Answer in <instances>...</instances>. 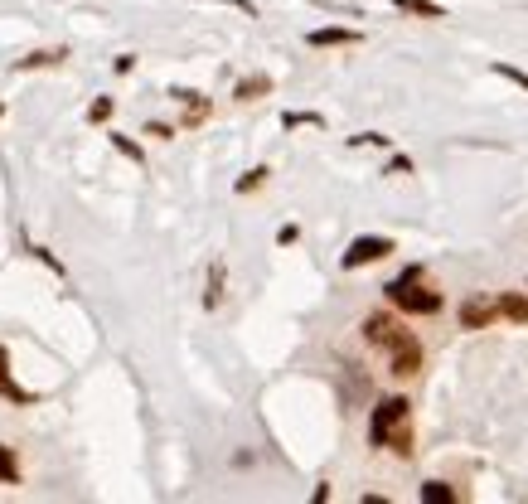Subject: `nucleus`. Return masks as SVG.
Here are the masks:
<instances>
[{
    "label": "nucleus",
    "instance_id": "f257e3e1",
    "mask_svg": "<svg viewBox=\"0 0 528 504\" xmlns=\"http://www.w3.org/2000/svg\"><path fill=\"white\" fill-rule=\"evenodd\" d=\"M364 340H369L373 349H383V354H388V374L412 378L417 369H422V340H417V335H407L403 320H393L388 311H378V315L364 320Z\"/></svg>",
    "mask_w": 528,
    "mask_h": 504
},
{
    "label": "nucleus",
    "instance_id": "f03ea898",
    "mask_svg": "<svg viewBox=\"0 0 528 504\" xmlns=\"http://www.w3.org/2000/svg\"><path fill=\"white\" fill-rule=\"evenodd\" d=\"M412 403L407 398H383L369 417V437L373 446H388V451H398V456H412Z\"/></svg>",
    "mask_w": 528,
    "mask_h": 504
},
{
    "label": "nucleus",
    "instance_id": "7ed1b4c3",
    "mask_svg": "<svg viewBox=\"0 0 528 504\" xmlns=\"http://www.w3.org/2000/svg\"><path fill=\"white\" fill-rule=\"evenodd\" d=\"M388 291V306L403 315H436L441 311V291H432V286H422V267H407L398 282L383 286Z\"/></svg>",
    "mask_w": 528,
    "mask_h": 504
},
{
    "label": "nucleus",
    "instance_id": "20e7f679",
    "mask_svg": "<svg viewBox=\"0 0 528 504\" xmlns=\"http://www.w3.org/2000/svg\"><path fill=\"white\" fill-rule=\"evenodd\" d=\"M393 252V238H354L349 248H344L340 267L344 272H359V267H369V262H383Z\"/></svg>",
    "mask_w": 528,
    "mask_h": 504
},
{
    "label": "nucleus",
    "instance_id": "39448f33",
    "mask_svg": "<svg viewBox=\"0 0 528 504\" xmlns=\"http://www.w3.org/2000/svg\"><path fill=\"white\" fill-rule=\"evenodd\" d=\"M0 398H5V403H15V408H30V403H39V393L20 388V383L10 378V354H5V349H0Z\"/></svg>",
    "mask_w": 528,
    "mask_h": 504
},
{
    "label": "nucleus",
    "instance_id": "423d86ee",
    "mask_svg": "<svg viewBox=\"0 0 528 504\" xmlns=\"http://www.w3.org/2000/svg\"><path fill=\"white\" fill-rule=\"evenodd\" d=\"M495 320H499V306L480 301V296H470L466 306H461V325H466V330H490Z\"/></svg>",
    "mask_w": 528,
    "mask_h": 504
},
{
    "label": "nucleus",
    "instance_id": "0eeeda50",
    "mask_svg": "<svg viewBox=\"0 0 528 504\" xmlns=\"http://www.w3.org/2000/svg\"><path fill=\"white\" fill-rule=\"evenodd\" d=\"M311 49H330V44H359V30H340V25H330V30H311Z\"/></svg>",
    "mask_w": 528,
    "mask_h": 504
},
{
    "label": "nucleus",
    "instance_id": "6e6552de",
    "mask_svg": "<svg viewBox=\"0 0 528 504\" xmlns=\"http://www.w3.org/2000/svg\"><path fill=\"white\" fill-rule=\"evenodd\" d=\"M499 315H509L514 325H528V296H499Z\"/></svg>",
    "mask_w": 528,
    "mask_h": 504
},
{
    "label": "nucleus",
    "instance_id": "1a4fd4ad",
    "mask_svg": "<svg viewBox=\"0 0 528 504\" xmlns=\"http://www.w3.org/2000/svg\"><path fill=\"white\" fill-rule=\"evenodd\" d=\"M398 10H407V15H422V20H446V10L441 5H432V0H393Z\"/></svg>",
    "mask_w": 528,
    "mask_h": 504
},
{
    "label": "nucleus",
    "instance_id": "9d476101",
    "mask_svg": "<svg viewBox=\"0 0 528 504\" xmlns=\"http://www.w3.org/2000/svg\"><path fill=\"white\" fill-rule=\"evenodd\" d=\"M451 500H456V490L446 480H427L422 485V504H451Z\"/></svg>",
    "mask_w": 528,
    "mask_h": 504
},
{
    "label": "nucleus",
    "instance_id": "9b49d317",
    "mask_svg": "<svg viewBox=\"0 0 528 504\" xmlns=\"http://www.w3.org/2000/svg\"><path fill=\"white\" fill-rule=\"evenodd\" d=\"M20 480V461H15V451L0 441V485H15Z\"/></svg>",
    "mask_w": 528,
    "mask_h": 504
},
{
    "label": "nucleus",
    "instance_id": "f8f14e48",
    "mask_svg": "<svg viewBox=\"0 0 528 504\" xmlns=\"http://www.w3.org/2000/svg\"><path fill=\"white\" fill-rule=\"evenodd\" d=\"M267 88H272V78H248V83H238V102H252V97H262L267 93Z\"/></svg>",
    "mask_w": 528,
    "mask_h": 504
},
{
    "label": "nucleus",
    "instance_id": "ddd939ff",
    "mask_svg": "<svg viewBox=\"0 0 528 504\" xmlns=\"http://www.w3.org/2000/svg\"><path fill=\"white\" fill-rule=\"evenodd\" d=\"M112 146H117V151H122L126 160H136V165H141V160H146V156H141V146H136V141H131V136H122V131H117V136H112Z\"/></svg>",
    "mask_w": 528,
    "mask_h": 504
},
{
    "label": "nucleus",
    "instance_id": "4468645a",
    "mask_svg": "<svg viewBox=\"0 0 528 504\" xmlns=\"http://www.w3.org/2000/svg\"><path fill=\"white\" fill-rule=\"evenodd\" d=\"M267 175H272V170H267V165H257L252 175H243V180H238V194H252V189H262V180H267Z\"/></svg>",
    "mask_w": 528,
    "mask_h": 504
},
{
    "label": "nucleus",
    "instance_id": "2eb2a0df",
    "mask_svg": "<svg viewBox=\"0 0 528 504\" xmlns=\"http://www.w3.org/2000/svg\"><path fill=\"white\" fill-rule=\"evenodd\" d=\"M107 117H112V97H97L88 107V122H107Z\"/></svg>",
    "mask_w": 528,
    "mask_h": 504
},
{
    "label": "nucleus",
    "instance_id": "dca6fc26",
    "mask_svg": "<svg viewBox=\"0 0 528 504\" xmlns=\"http://www.w3.org/2000/svg\"><path fill=\"white\" fill-rule=\"evenodd\" d=\"M495 73H499V78H509V83H519V88L528 93V73H519V68H509V63H495Z\"/></svg>",
    "mask_w": 528,
    "mask_h": 504
},
{
    "label": "nucleus",
    "instance_id": "f3484780",
    "mask_svg": "<svg viewBox=\"0 0 528 504\" xmlns=\"http://www.w3.org/2000/svg\"><path fill=\"white\" fill-rule=\"evenodd\" d=\"M63 54H30V59H20V68H49V63H59Z\"/></svg>",
    "mask_w": 528,
    "mask_h": 504
},
{
    "label": "nucleus",
    "instance_id": "a211bd4d",
    "mask_svg": "<svg viewBox=\"0 0 528 504\" xmlns=\"http://www.w3.org/2000/svg\"><path fill=\"white\" fill-rule=\"evenodd\" d=\"M286 126H320L315 112H286Z\"/></svg>",
    "mask_w": 528,
    "mask_h": 504
},
{
    "label": "nucleus",
    "instance_id": "6ab92c4d",
    "mask_svg": "<svg viewBox=\"0 0 528 504\" xmlns=\"http://www.w3.org/2000/svg\"><path fill=\"white\" fill-rule=\"evenodd\" d=\"M403 170L412 175V160H403V156H393V160H388V175H403Z\"/></svg>",
    "mask_w": 528,
    "mask_h": 504
},
{
    "label": "nucleus",
    "instance_id": "aec40b11",
    "mask_svg": "<svg viewBox=\"0 0 528 504\" xmlns=\"http://www.w3.org/2000/svg\"><path fill=\"white\" fill-rule=\"evenodd\" d=\"M146 136H160V141H170L175 131H170V126H165V122H151V126H146Z\"/></svg>",
    "mask_w": 528,
    "mask_h": 504
}]
</instances>
